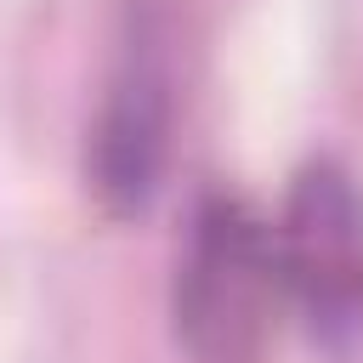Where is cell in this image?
<instances>
[{"label": "cell", "instance_id": "cell-3", "mask_svg": "<svg viewBox=\"0 0 363 363\" xmlns=\"http://www.w3.org/2000/svg\"><path fill=\"white\" fill-rule=\"evenodd\" d=\"M272 261L312 340L352 346L363 335V182L340 159L318 153L295 170L272 221Z\"/></svg>", "mask_w": 363, "mask_h": 363}, {"label": "cell", "instance_id": "cell-1", "mask_svg": "<svg viewBox=\"0 0 363 363\" xmlns=\"http://www.w3.org/2000/svg\"><path fill=\"white\" fill-rule=\"evenodd\" d=\"M176 130V6L125 0L113 68L85 130V187L102 216L130 221L153 204Z\"/></svg>", "mask_w": 363, "mask_h": 363}, {"label": "cell", "instance_id": "cell-2", "mask_svg": "<svg viewBox=\"0 0 363 363\" xmlns=\"http://www.w3.org/2000/svg\"><path fill=\"white\" fill-rule=\"evenodd\" d=\"M278 261H272V221H261L244 199L210 193L182 238L176 255V340L193 363H250L272 301H278Z\"/></svg>", "mask_w": 363, "mask_h": 363}]
</instances>
